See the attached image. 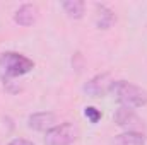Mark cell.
I'll list each match as a JSON object with an SVG mask.
<instances>
[{"mask_svg": "<svg viewBox=\"0 0 147 145\" xmlns=\"http://www.w3.org/2000/svg\"><path fill=\"white\" fill-rule=\"evenodd\" d=\"M34 68V62L22 53L5 51L0 55V79L3 82H10V79L26 75Z\"/></svg>", "mask_w": 147, "mask_h": 145, "instance_id": "1", "label": "cell"}, {"mask_svg": "<svg viewBox=\"0 0 147 145\" xmlns=\"http://www.w3.org/2000/svg\"><path fill=\"white\" fill-rule=\"evenodd\" d=\"M111 92L116 94V99L125 106V108L135 109V108H142L147 104V91L132 84L127 80H116L113 84Z\"/></svg>", "mask_w": 147, "mask_h": 145, "instance_id": "2", "label": "cell"}, {"mask_svg": "<svg viewBox=\"0 0 147 145\" xmlns=\"http://www.w3.org/2000/svg\"><path fill=\"white\" fill-rule=\"evenodd\" d=\"M79 137V128L74 123H60L55 125L45 135L46 145H72Z\"/></svg>", "mask_w": 147, "mask_h": 145, "instance_id": "3", "label": "cell"}, {"mask_svg": "<svg viewBox=\"0 0 147 145\" xmlns=\"http://www.w3.org/2000/svg\"><path fill=\"white\" fill-rule=\"evenodd\" d=\"M113 84H115V80L111 79L110 73H99V75H94L84 85V92L91 97H99V96H105V94L111 92Z\"/></svg>", "mask_w": 147, "mask_h": 145, "instance_id": "4", "label": "cell"}, {"mask_svg": "<svg viewBox=\"0 0 147 145\" xmlns=\"http://www.w3.org/2000/svg\"><path fill=\"white\" fill-rule=\"evenodd\" d=\"M57 125V114L51 111L34 113L28 118V126L34 132H48Z\"/></svg>", "mask_w": 147, "mask_h": 145, "instance_id": "5", "label": "cell"}, {"mask_svg": "<svg viewBox=\"0 0 147 145\" xmlns=\"http://www.w3.org/2000/svg\"><path fill=\"white\" fill-rule=\"evenodd\" d=\"M36 21H38V9H36V5H33V3L21 5L16 10V14H14V22L22 26V28H29Z\"/></svg>", "mask_w": 147, "mask_h": 145, "instance_id": "6", "label": "cell"}, {"mask_svg": "<svg viewBox=\"0 0 147 145\" xmlns=\"http://www.w3.org/2000/svg\"><path fill=\"white\" fill-rule=\"evenodd\" d=\"M113 119H115V123H116L118 126L128 128V132H130L132 128H135V126L140 125V119H139V116L134 113V109L125 108V106H120V108L116 109Z\"/></svg>", "mask_w": 147, "mask_h": 145, "instance_id": "7", "label": "cell"}, {"mask_svg": "<svg viewBox=\"0 0 147 145\" xmlns=\"http://www.w3.org/2000/svg\"><path fill=\"white\" fill-rule=\"evenodd\" d=\"M113 145H146V137L140 132L130 130V132L116 135L113 140Z\"/></svg>", "mask_w": 147, "mask_h": 145, "instance_id": "8", "label": "cell"}, {"mask_svg": "<svg viewBox=\"0 0 147 145\" xmlns=\"http://www.w3.org/2000/svg\"><path fill=\"white\" fill-rule=\"evenodd\" d=\"M96 10H98V14H96V26L99 29H110L113 26V22L116 21L115 12L106 5H96Z\"/></svg>", "mask_w": 147, "mask_h": 145, "instance_id": "9", "label": "cell"}, {"mask_svg": "<svg viewBox=\"0 0 147 145\" xmlns=\"http://www.w3.org/2000/svg\"><path fill=\"white\" fill-rule=\"evenodd\" d=\"M62 9L70 19H82L86 12V3L82 0H65L62 2Z\"/></svg>", "mask_w": 147, "mask_h": 145, "instance_id": "10", "label": "cell"}, {"mask_svg": "<svg viewBox=\"0 0 147 145\" xmlns=\"http://www.w3.org/2000/svg\"><path fill=\"white\" fill-rule=\"evenodd\" d=\"M84 116H86L91 123H98V121L101 119V113H99V109H96L94 106H87V108L84 109Z\"/></svg>", "mask_w": 147, "mask_h": 145, "instance_id": "11", "label": "cell"}, {"mask_svg": "<svg viewBox=\"0 0 147 145\" xmlns=\"http://www.w3.org/2000/svg\"><path fill=\"white\" fill-rule=\"evenodd\" d=\"M7 145H34V144L29 142V140H26V138H14L12 142H9Z\"/></svg>", "mask_w": 147, "mask_h": 145, "instance_id": "12", "label": "cell"}]
</instances>
